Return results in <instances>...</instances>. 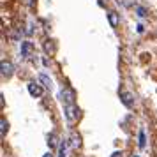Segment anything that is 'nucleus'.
Wrapping results in <instances>:
<instances>
[{
	"mask_svg": "<svg viewBox=\"0 0 157 157\" xmlns=\"http://www.w3.org/2000/svg\"><path fill=\"white\" fill-rule=\"evenodd\" d=\"M79 115H81V111H79V108L72 102V104H65V117H67V120L69 122H74L79 118Z\"/></svg>",
	"mask_w": 157,
	"mask_h": 157,
	"instance_id": "obj_1",
	"label": "nucleus"
},
{
	"mask_svg": "<svg viewBox=\"0 0 157 157\" xmlns=\"http://www.w3.org/2000/svg\"><path fill=\"white\" fill-rule=\"evenodd\" d=\"M29 94L37 99V97L43 95V86L39 85V83H36V81H32V83H29Z\"/></svg>",
	"mask_w": 157,
	"mask_h": 157,
	"instance_id": "obj_2",
	"label": "nucleus"
},
{
	"mask_svg": "<svg viewBox=\"0 0 157 157\" xmlns=\"http://www.w3.org/2000/svg\"><path fill=\"white\" fill-rule=\"evenodd\" d=\"M0 67H2V76H4V78H11V76H13V72H14V67H13V64H11V62H6V60H2Z\"/></svg>",
	"mask_w": 157,
	"mask_h": 157,
	"instance_id": "obj_3",
	"label": "nucleus"
},
{
	"mask_svg": "<svg viewBox=\"0 0 157 157\" xmlns=\"http://www.w3.org/2000/svg\"><path fill=\"white\" fill-rule=\"evenodd\" d=\"M120 99H122V102H124L127 108H132V106H134V97H132V94H131V92L122 90V92H120Z\"/></svg>",
	"mask_w": 157,
	"mask_h": 157,
	"instance_id": "obj_4",
	"label": "nucleus"
},
{
	"mask_svg": "<svg viewBox=\"0 0 157 157\" xmlns=\"http://www.w3.org/2000/svg\"><path fill=\"white\" fill-rule=\"evenodd\" d=\"M32 51H34V44L30 43V41H23V43H21V57L30 58Z\"/></svg>",
	"mask_w": 157,
	"mask_h": 157,
	"instance_id": "obj_5",
	"label": "nucleus"
},
{
	"mask_svg": "<svg viewBox=\"0 0 157 157\" xmlns=\"http://www.w3.org/2000/svg\"><path fill=\"white\" fill-rule=\"evenodd\" d=\"M60 97L65 101V104H72V102H74V92H72L71 88H65V90H62Z\"/></svg>",
	"mask_w": 157,
	"mask_h": 157,
	"instance_id": "obj_6",
	"label": "nucleus"
},
{
	"mask_svg": "<svg viewBox=\"0 0 157 157\" xmlns=\"http://www.w3.org/2000/svg\"><path fill=\"white\" fill-rule=\"evenodd\" d=\"M69 145H71L72 148H79L81 147V136L76 134V132H72L71 138H69Z\"/></svg>",
	"mask_w": 157,
	"mask_h": 157,
	"instance_id": "obj_7",
	"label": "nucleus"
},
{
	"mask_svg": "<svg viewBox=\"0 0 157 157\" xmlns=\"http://www.w3.org/2000/svg\"><path fill=\"white\" fill-rule=\"evenodd\" d=\"M108 20H109V25H111L113 29H117L118 23H120V18H118V14H117L115 11H109V13H108Z\"/></svg>",
	"mask_w": 157,
	"mask_h": 157,
	"instance_id": "obj_8",
	"label": "nucleus"
},
{
	"mask_svg": "<svg viewBox=\"0 0 157 157\" xmlns=\"http://www.w3.org/2000/svg\"><path fill=\"white\" fill-rule=\"evenodd\" d=\"M44 51L46 53H55V41L53 39H46L44 41Z\"/></svg>",
	"mask_w": 157,
	"mask_h": 157,
	"instance_id": "obj_9",
	"label": "nucleus"
},
{
	"mask_svg": "<svg viewBox=\"0 0 157 157\" xmlns=\"http://www.w3.org/2000/svg\"><path fill=\"white\" fill-rule=\"evenodd\" d=\"M39 81H41V83H43V86H46V88H51V85H53V83H51V79L48 78V76H46V74H39Z\"/></svg>",
	"mask_w": 157,
	"mask_h": 157,
	"instance_id": "obj_10",
	"label": "nucleus"
},
{
	"mask_svg": "<svg viewBox=\"0 0 157 157\" xmlns=\"http://www.w3.org/2000/svg\"><path fill=\"white\" fill-rule=\"evenodd\" d=\"M7 127H9V124L6 122V118H0V134H2V138L7 132Z\"/></svg>",
	"mask_w": 157,
	"mask_h": 157,
	"instance_id": "obj_11",
	"label": "nucleus"
},
{
	"mask_svg": "<svg viewBox=\"0 0 157 157\" xmlns=\"http://www.w3.org/2000/svg\"><path fill=\"white\" fill-rule=\"evenodd\" d=\"M48 145H50V148L57 147V134H55V132H51V134L48 136Z\"/></svg>",
	"mask_w": 157,
	"mask_h": 157,
	"instance_id": "obj_12",
	"label": "nucleus"
},
{
	"mask_svg": "<svg viewBox=\"0 0 157 157\" xmlns=\"http://www.w3.org/2000/svg\"><path fill=\"white\" fill-rule=\"evenodd\" d=\"M138 145H140V148H145V145H147V140H145V131H140V141H138Z\"/></svg>",
	"mask_w": 157,
	"mask_h": 157,
	"instance_id": "obj_13",
	"label": "nucleus"
},
{
	"mask_svg": "<svg viewBox=\"0 0 157 157\" xmlns=\"http://www.w3.org/2000/svg\"><path fill=\"white\" fill-rule=\"evenodd\" d=\"M136 14L140 16V18H145L147 16V9L141 7V6H136Z\"/></svg>",
	"mask_w": 157,
	"mask_h": 157,
	"instance_id": "obj_14",
	"label": "nucleus"
},
{
	"mask_svg": "<svg viewBox=\"0 0 157 157\" xmlns=\"http://www.w3.org/2000/svg\"><path fill=\"white\" fill-rule=\"evenodd\" d=\"M58 157H65V143H62L58 147Z\"/></svg>",
	"mask_w": 157,
	"mask_h": 157,
	"instance_id": "obj_15",
	"label": "nucleus"
},
{
	"mask_svg": "<svg viewBox=\"0 0 157 157\" xmlns=\"http://www.w3.org/2000/svg\"><path fill=\"white\" fill-rule=\"evenodd\" d=\"M25 2H27V6H30V7H32V6L36 4V0H25Z\"/></svg>",
	"mask_w": 157,
	"mask_h": 157,
	"instance_id": "obj_16",
	"label": "nucleus"
},
{
	"mask_svg": "<svg viewBox=\"0 0 157 157\" xmlns=\"http://www.w3.org/2000/svg\"><path fill=\"white\" fill-rule=\"evenodd\" d=\"M111 157H122V152H113V154H111Z\"/></svg>",
	"mask_w": 157,
	"mask_h": 157,
	"instance_id": "obj_17",
	"label": "nucleus"
},
{
	"mask_svg": "<svg viewBox=\"0 0 157 157\" xmlns=\"http://www.w3.org/2000/svg\"><path fill=\"white\" fill-rule=\"evenodd\" d=\"M136 29H138V32H140V34H141L143 30H145V29H143V25H138V27H136Z\"/></svg>",
	"mask_w": 157,
	"mask_h": 157,
	"instance_id": "obj_18",
	"label": "nucleus"
},
{
	"mask_svg": "<svg viewBox=\"0 0 157 157\" xmlns=\"http://www.w3.org/2000/svg\"><path fill=\"white\" fill-rule=\"evenodd\" d=\"M43 157H53V155H51V154H44Z\"/></svg>",
	"mask_w": 157,
	"mask_h": 157,
	"instance_id": "obj_19",
	"label": "nucleus"
},
{
	"mask_svg": "<svg viewBox=\"0 0 157 157\" xmlns=\"http://www.w3.org/2000/svg\"><path fill=\"white\" fill-rule=\"evenodd\" d=\"M136 157H138V155H136Z\"/></svg>",
	"mask_w": 157,
	"mask_h": 157,
	"instance_id": "obj_20",
	"label": "nucleus"
}]
</instances>
